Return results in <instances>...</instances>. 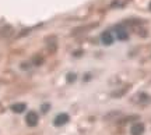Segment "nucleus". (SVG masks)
Masks as SVG:
<instances>
[{"instance_id":"1","label":"nucleus","mask_w":151,"mask_h":135,"mask_svg":"<svg viewBox=\"0 0 151 135\" xmlns=\"http://www.w3.org/2000/svg\"><path fill=\"white\" fill-rule=\"evenodd\" d=\"M69 120H70V117H69V114L66 113H60L56 116V119H55L53 124L56 125V127H62V125H65L69 123Z\"/></svg>"},{"instance_id":"2","label":"nucleus","mask_w":151,"mask_h":135,"mask_svg":"<svg viewBox=\"0 0 151 135\" xmlns=\"http://www.w3.org/2000/svg\"><path fill=\"white\" fill-rule=\"evenodd\" d=\"M144 130H146V127L143 123H134L130 128V132H132V135H143Z\"/></svg>"},{"instance_id":"3","label":"nucleus","mask_w":151,"mask_h":135,"mask_svg":"<svg viewBox=\"0 0 151 135\" xmlns=\"http://www.w3.org/2000/svg\"><path fill=\"white\" fill-rule=\"evenodd\" d=\"M38 114L35 113V112H29V113L27 114V117H25V121H27V125H29V127H35V125L38 124Z\"/></svg>"},{"instance_id":"4","label":"nucleus","mask_w":151,"mask_h":135,"mask_svg":"<svg viewBox=\"0 0 151 135\" xmlns=\"http://www.w3.org/2000/svg\"><path fill=\"white\" fill-rule=\"evenodd\" d=\"M101 41H102L104 45L109 46V45L113 43V35L109 32V31H105V32H102V35H101Z\"/></svg>"},{"instance_id":"5","label":"nucleus","mask_w":151,"mask_h":135,"mask_svg":"<svg viewBox=\"0 0 151 135\" xmlns=\"http://www.w3.org/2000/svg\"><path fill=\"white\" fill-rule=\"evenodd\" d=\"M25 109H27V104H25V103H14V104L11 106V110H13L14 113H24Z\"/></svg>"},{"instance_id":"6","label":"nucleus","mask_w":151,"mask_h":135,"mask_svg":"<svg viewBox=\"0 0 151 135\" xmlns=\"http://www.w3.org/2000/svg\"><path fill=\"white\" fill-rule=\"evenodd\" d=\"M148 100V96H147L146 93H139V95H136L133 97V102H137V103H144Z\"/></svg>"},{"instance_id":"7","label":"nucleus","mask_w":151,"mask_h":135,"mask_svg":"<svg viewBox=\"0 0 151 135\" xmlns=\"http://www.w3.org/2000/svg\"><path fill=\"white\" fill-rule=\"evenodd\" d=\"M118 38L120 41H126V39L129 38V33L126 32L124 29H118Z\"/></svg>"},{"instance_id":"8","label":"nucleus","mask_w":151,"mask_h":135,"mask_svg":"<svg viewBox=\"0 0 151 135\" xmlns=\"http://www.w3.org/2000/svg\"><path fill=\"white\" fill-rule=\"evenodd\" d=\"M49 107H50V104H49V103H45V104H42V107H41V109H42L43 113H48V112H49Z\"/></svg>"},{"instance_id":"9","label":"nucleus","mask_w":151,"mask_h":135,"mask_svg":"<svg viewBox=\"0 0 151 135\" xmlns=\"http://www.w3.org/2000/svg\"><path fill=\"white\" fill-rule=\"evenodd\" d=\"M76 80V75L74 74H69V75H67V81L69 82H73Z\"/></svg>"},{"instance_id":"10","label":"nucleus","mask_w":151,"mask_h":135,"mask_svg":"<svg viewBox=\"0 0 151 135\" xmlns=\"http://www.w3.org/2000/svg\"><path fill=\"white\" fill-rule=\"evenodd\" d=\"M41 61H42V60L39 59V57H38V56H35V57H34V63H35V64H39V63H41Z\"/></svg>"},{"instance_id":"11","label":"nucleus","mask_w":151,"mask_h":135,"mask_svg":"<svg viewBox=\"0 0 151 135\" xmlns=\"http://www.w3.org/2000/svg\"><path fill=\"white\" fill-rule=\"evenodd\" d=\"M150 10H151V3H150Z\"/></svg>"}]
</instances>
